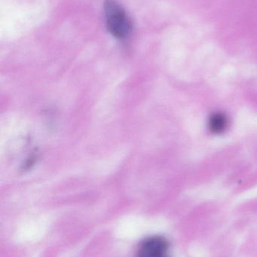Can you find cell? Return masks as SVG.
<instances>
[{"label": "cell", "mask_w": 257, "mask_h": 257, "mask_svg": "<svg viewBox=\"0 0 257 257\" xmlns=\"http://www.w3.org/2000/svg\"><path fill=\"white\" fill-rule=\"evenodd\" d=\"M104 15L107 30L118 39L128 37L132 30V23L123 6L116 0H105Z\"/></svg>", "instance_id": "1"}, {"label": "cell", "mask_w": 257, "mask_h": 257, "mask_svg": "<svg viewBox=\"0 0 257 257\" xmlns=\"http://www.w3.org/2000/svg\"><path fill=\"white\" fill-rule=\"evenodd\" d=\"M169 243L163 237L155 236L144 240L139 246L137 257H168Z\"/></svg>", "instance_id": "2"}, {"label": "cell", "mask_w": 257, "mask_h": 257, "mask_svg": "<svg viewBox=\"0 0 257 257\" xmlns=\"http://www.w3.org/2000/svg\"><path fill=\"white\" fill-rule=\"evenodd\" d=\"M229 124L227 117L223 113H215L208 120V127L214 134H221L226 131Z\"/></svg>", "instance_id": "3"}]
</instances>
